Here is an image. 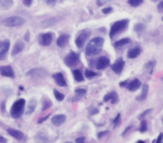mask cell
Listing matches in <instances>:
<instances>
[{
	"label": "cell",
	"mask_w": 163,
	"mask_h": 143,
	"mask_svg": "<svg viewBox=\"0 0 163 143\" xmlns=\"http://www.w3.org/2000/svg\"><path fill=\"white\" fill-rule=\"evenodd\" d=\"M108 65H110V59H108L107 57H101V58L97 61L96 67H97V69H104V68H106Z\"/></svg>",
	"instance_id": "cell-9"
},
{
	"label": "cell",
	"mask_w": 163,
	"mask_h": 143,
	"mask_svg": "<svg viewBox=\"0 0 163 143\" xmlns=\"http://www.w3.org/2000/svg\"><path fill=\"white\" fill-rule=\"evenodd\" d=\"M9 40H5L4 44H2V47H1V50H0V61L5 59L7 56V53H8V49H9Z\"/></svg>",
	"instance_id": "cell-10"
},
{
	"label": "cell",
	"mask_w": 163,
	"mask_h": 143,
	"mask_svg": "<svg viewBox=\"0 0 163 143\" xmlns=\"http://www.w3.org/2000/svg\"><path fill=\"white\" fill-rule=\"evenodd\" d=\"M120 122H121V115H120V114H117V115H116V119L114 120V125L116 127Z\"/></svg>",
	"instance_id": "cell-33"
},
{
	"label": "cell",
	"mask_w": 163,
	"mask_h": 143,
	"mask_svg": "<svg viewBox=\"0 0 163 143\" xmlns=\"http://www.w3.org/2000/svg\"><path fill=\"white\" fill-rule=\"evenodd\" d=\"M111 11H112V8H110V7H108V8H105V9H103V12H104V14H108V12H111Z\"/></svg>",
	"instance_id": "cell-39"
},
{
	"label": "cell",
	"mask_w": 163,
	"mask_h": 143,
	"mask_svg": "<svg viewBox=\"0 0 163 143\" xmlns=\"http://www.w3.org/2000/svg\"><path fill=\"white\" fill-rule=\"evenodd\" d=\"M73 75H74L75 81H77V82H83L84 76H83V73L79 71V69H74V71H73Z\"/></svg>",
	"instance_id": "cell-20"
},
{
	"label": "cell",
	"mask_w": 163,
	"mask_h": 143,
	"mask_svg": "<svg viewBox=\"0 0 163 143\" xmlns=\"http://www.w3.org/2000/svg\"><path fill=\"white\" fill-rule=\"evenodd\" d=\"M12 5V0H0V8L2 9H8Z\"/></svg>",
	"instance_id": "cell-23"
},
{
	"label": "cell",
	"mask_w": 163,
	"mask_h": 143,
	"mask_svg": "<svg viewBox=\"0 0 163 143\" xmlns=\"http://www.w3.org/2000/svg\"><path fill=\"white\" fill-rule=\"evenodd\" d=\"M107 132H104V133H100V134H98V138H102V137H103V135H104V134H106Z\"/></svg>",
	"instance_id": "cell-41"
},
{
	"label": "cell",
	"mask_w": 163,
	"mask_h": 143,
	"mask_svg": "<svg viewBox=\"0 0 163 143\" xmlns=\"http://www.w3.org/2000/svg\"><path fill=\"white\" fill-rule=\"evenodd\" d=\"M140 53H141L140 47H134V48H132V49L129 50L127 57H129V58H135V57H137V56L140 55Z\"/></svg>",
	"instance_id": "cell-19"
},
{
	"label": "cell",
	"mask_w": 163,
	"mask_h": 143,
	"mask_svg": "<svg viewBox=\"0 0 163 143\" xmlns=\"http://www.w3.org/2000/svg\"><path fill=\"white\" fill-rule=\"evenodd\" d=\"M104 101H105V102H108V101H111V103L115 104V103H117V101H118L117 94L115 93V92H111V93L107 94L106 96L104 97Z\"/></svg>",
	"instance_id": "cell-17"
},
{
	"label": "cell",
	"mask_w": 163,
	"mask_h": 143,
	"mask_svg": "<svg viewBox=\"0 0 163 143\" xmlns=\"http://www.w3.org/2000/svg\"><path fill=\"white\" fill-rule=\"evenodd\" d=\"M23 5L27 6V7H29V6L33 4V0H23Z\"/></svg>",
	"instance_id": "cell-36"
},
{
	"label": "cell",
	"mask_w": 163,
	"mask_h": 143,
	"mask_svg": "<svg viewBox=\"0 0 163 143\" xmlns=\"http://www.w3.org/2000/svg\"><path fill=\"white\" fill-rule=\"evenodd\" d=\"M0 74L6 77H15V72L11 66H0Z\"/></svg>",
	"instance_id": "cell-8"
},
{
	"label": "cell",
	"mask_w": 163,
	"mask_h": 143,
	"mask_svg": "<svg viewBox=\"0 0 163 143\" xmlns=\"http://www.w3.org/2000/svg\"><path fill=\"white\" fill-rule=\"evenodd\" d=\"M88 35H90V31L88 30H85V31H82V33L78 35V37L76 38V45L78 48H82L84 46L85 41L88 38Z\"/></svg>",
	"instance_id": "cell-6"
},
{
	"label": "cell",
	"mask_w": 163,
	"mask_h": 143,
	"mask_svg": "<svg viewBox=\"0 0 163 143\" xmlns=\"http://www.w3.org/2000/svg\"><path fill=\"white\" fill-rule=\"evenodd\" d=\"M65 61V64H66L68 67H74L78 64L79 58L75 53H69V54L65 57V61Z\"/></svg>",
	"instance_id": "cell-5"
},
{
	"label": "cell",
	"mask_w": 163,
	"mask_h": 143,
	"mask_svg": "<svg viewBox=\"0 0 163 143\" xmlns=\"http://www.w3.org/2000/svg\"><path fill=\"white\" fill-rule=\"evenodd\" d=\"M23 24H25V19L18 16L9 17V18H6L4 20V25H6L8 27H19Z\"/></svg>",
	"instance_id": "cell-4"
},
{
	"label": "cell",
	"mask_w": 163,
	"mask_h": 143,
	"mask_svg": "<svg viewBox=\"0 0 163 143\" xmlns=\"http://www.w3.org/2000/svg\"><path fill=\"white\" fill-rule=\"evenodd\" d=\"M103 44H104V39L102 37H95L90 40L88 45L86 46V55L88 56H95L97 54H100L102 50V47H103Z\"/></svg>",
	"instance_id": "cell-1"
},
{
	"label": "cell",
	"mask_w": 163,
	"mask_h": 143,
	"mask_svg": "<svg viewBox=\"0 0 163 143\" xmlns=\"http://www.w3.org/2000/svg\"><path fill=\"white\" fill-rule=\"evenodd\" d=\"M35 107H36V101H35V99H31V101H30V103H29L28 110L26 111V114H27V115H29V114H31V113L34 112Z\"/></svg>",
	"instance_id": "cell-24"
},
{
	"label": "cell",
	"mask_w": 163,
	"mask_h": 143,
	"mask_svg": "<svg viewBox=\"0 0 163 143\" xmlns=\"http://www.w3.org/2000/svg\"><path fill=\"white\" fill-rule=\"evenodd\" d=\"M53 77H54V79H55L57 85H59V86H66V81H65L64 75H63L62 73H56V74L53 75Z\"/></svg>",
	"instance_id": "cell-13"
},
{
	"label": "cell",
	"mask_w": 163,
	"mask_h": 143,
	"mask_svg": "<svg viewBox=\"0 0 163 143\" xmlns=\"http://www.w3.org/2000/svg\"><path fill=\"white\" fill-rule=\"evenodd\" d=\"M54 95H55V97H56L58 101H63V99H65V96H64L62 93H59L57 89H55V91H54Z\"/></svg>",
	"instance_id": "cell-28"
},
{
	"label": "cell",
	"mask_w": 163,
	"mask_h": 143,
	"mask_svg": "<svg viewBox=\"0 0 163 143\" xmlns=\"http://www.w3.org/2000/svg\"><path fill=\"white\" fill-rule=\"evenodd\" d=\"M136 143H144V142H143V141H137Z\"/></svg>",
	"instance_id": "cell-44"
},
{
	"label": "cell",
	"mask_w": 163,
	"mask_h": 143,
	"mask_svg": "<svg viewBox=\"0 0 163 143\" xmlns=\"http://www.w3.org/2000/svg\"><path fill=\"white\" fill-rule=\"evenodd\" d=\"M161 143H163V140H162V142H161Z\"/></svg>",
	"instance_id": "cell-47"
},
{
	"label": "cell",
	"mask_w": 163,
	"mask_h": 143,
	"mask_svg": "<svg viewBox=\"0 0 163 143\" xmlns=\"http://www.w3.org/2000/svg\"><path fill=\"white\" fill-rule=\"evenodd\" d=\"M46 119H47V116H45V117H43V119H40V120H39V123H41L43 121H45Z\"/></svg>",
	"instance_id": "cell-42"
},
{
	"label": "cell",
	"mask_w": 163,
	"mask_h": 143,
	"mask_svg": "<svg viewBox=\"0 0 163 143\" xmlns=\"http://www.w3.org/2000/svg\"><path fill=\"white\" fill-rule=\"evenodd\" d=\"M0 143H7V140L2 137H0Z\"/></svg>",
	"instance_id": "cell-40"
},
{
	"label": "cell",
	"mask_w": 163,
	"mask_h": 143,
	"mask_svg": "<svg viewBox=\"0 0 163 143\" xmlns=\"http://www.w3.org/2000/svg\"><path fill=\"white\" fill-rule=\"evenodd\" d=\"M66 143H72V142H66Z\"/></svg>",
	"instance_id": "cell-46"
},
{
	"label": "cell",
	"mask_w": 163,
	"mask_h": 143,
	"mask_svg": "<svg viewBox=\"0 0 163 143\" xmlns=\"http://www.w3.org/2000/svg\"><path fill=\"white\" fill-rule=\"evenodd\" d=\"M131 43V40L129 38H124V39H121V40H118L115 43V47H122L124 45H129Z\"/></svg>",
	"instance_id": "cell-25"
},
{
	"label": "cell",
	"mask_w": 163,
	"mask_h": 143,
	"mask_svg": "<svg viewBox=\"0 0 163 143\" xmlns=\"http://www.w3.org/2000/svg\"><path fill=\"white\" fill-rule=\"evenodd\" d=\"M157 10L160 11V12H163V0L157 5Z\"/></svg>",
	"instance_id": "cell-35"
},
{
	"label": "cell",
	"mask_w": 163,
	"mask_h": 143,
	"mask_svg": "<svg viewBox=\"0 0 163 143\" xmlns=\"http://www.w3.org/2000/svg\"><path fill=\"white\" fill-rule=\"evenodd\" d=\"M51 41H53V34H41L39 36V43L43 46H49L51 44Z\"/></svg>",
	"instance_id": "cell-7"
},
{
	"label": "cell",
	"mask_w": 163,
	"mask_h": 143,
	"mask_svg": "<svg viewBox=\"0 0 163 143\" xmlns=\"http://www.w3.org/2000/svg\"><path fill=\"white\" fill-rule=\"evenodd\" d=\"M153 66H154V61H150V64H149V65H146L145 67H149V68H150V73H151Z\"/></svg>",
	"instance_id": "cell-37"
},
{
	"label": "cell",
	"mask_w": 163,
	"mask_h": 143,
	"mask_svg": "<svg viewBox=\"0 0 163 143\" xmlns=\"http://www.w3.org/2000/svg\"><path fill=\"white\" fill-rule=\"evenodd\" d=\"M163 140V134L161 133V134H159V137H157V139L154 141V143H161Z\"/></svg>",
	"instance_id": "cell-34"
},
{
	"label": "cell",
	"mask_w": 163,
	"mask_h": 143,
	"mask_svg": "<svg viewBox=\"0 0 163 143\" xmlns=\"http://www.w3.org/2000/svg\"><path fill=\"white\" fill-rule=\"evenodd\" d=\"M140 86H141L140 81H139V79H133L132 82L127 84V89L131 91V92H134V91H136Z\"/></svg>",
	"instance_id": "cell-18"
},
{
	"label": "cell",
	"mask_w": 163,
	"mask_h": 143,
	"mask_svg": "<svg viewBox=\"0 0 163 143\" xmlns=\"http://www.w3.org/2000/svg\"><path fill=\"white\" fill-rule=\"evenodd\" d=\"M135 31H142V30H143V29H144V26H143V25H136V26H135Z\"/></svg>",
	"instance_id": "cell-32"
},
{
	"label": "cell",
	"mask_w": 163,
	"mask_h": 143,
	"mask_svg": "<svg viewBox=\"0 0 163 143\" xmlns=\"http://www.w3.org/2000/svg\"><path fill=\"white\" fill-rule=\"evenodd\" d=\"M25 99H18L17 102H15L14 105H12L11 107V111H10V114H11L12 117H15V119H18V117H20L21 114H23V107H25Z\"/></svg>",
	"instance_id": "cell-2"
},
{
	"label": "cell",
	"mask_w": 163,
	"mask_h": 143,
	"mask_svg": "<svg viewBox=\"0 0 163 143\" xmlns=\"http://www.w3.org/2000/svg\"><path fill=\"white\" fill-rule=\"evenodd\" d=\"M143 2V0H129V4L132 7H137Z\"/></svg>",
	"instance_id": "cell-27"
},
{
	"label": "cell",
	"mask_w": 163,
	"mask_h": 143,
	"mask_svg": "<svg viewBox=\"0 0 163 143\" xmlns=\"http://www.w3.org/2000/svg\"><path fill=\"white\" fill-rule=\"evenodd\" d=\"M147 91H149V86L147 85H143V87H142V93H141V95L137 97V99L139 101H143V99H146V96H147Z\"/></svg>",
	"instance_id": "cell-22"
},
{
	"label": "cell",
	"mask_w": 163,
	"mask_h": 143,
	"mask_svg": "<svg viewBox=\"0 0 163 143\" xmlns=\"http://www.w3.org/2000/svg\"><path fill=\"white\" fill-rule=\"evenodd\" d=\"M2 44H4V41H0V48L2 47Z\"/></svg>",
	"instance_id": "cell-43"
},
{
	"label": "cell",
	"mask_w": 163,
	"mask_h": 143,
	"mask_svg": "<svg viewBox=\"0 0 163 143\" xmlns=\"http://www.w3.org/2000/svg\"><path fill=\"white\" fill-rule=\"evenodd\" d=\"M123 68H124V61L123 59H117V61L113 64V66H112V69L115 72L116 74H120L121 72L123 71Z\"/></svg>",
	"instance_id": "cell-12"
},
{
	"label": "cell",
	"mask_w": 163,
	"mask_h": 143,
	"mask_svg": "<svg viewBox=\"0 0 163 143\" xmlns=\"http://www.w3.org/2000/svg\"><path fill=\"white\" fill-rule=\"evenodd\" d=\"M68 40H69V36L68 35H62L57 39V46L61 47V48H64L67 45Z\"/></svg>",
	"instance_id": "cell-14"
},
{
	"label": "cell",
	"mask_w": 163,
	"mask_h": 143,
	"mask_svg": "<svg viewBox=\"0 0 163 143\" xmlns=\"http://www.w3.org/2000/svg\"><path fill=\"white\" fill-rule=\"evenodd\" d=\"M65 121H66V116L64 114H57V115L53 116V119H51V122L54 125H62Z\"/></svg>",
	"instance_id": "cell-11"
},
{
	"label": "cell",
	"mask_w": 163,
	"mask_h": 143,
	"mask_svg": "<svg viewBox=\"0 0 163 143\" xmlns=\"http://www.w3.org/2000/svg\"><path fill=\"white\" fill-rule=\"evenodd\" d=\"M51 106V102L49 101L48 99H44V101H43V110L45 111L47 110V109H49Z\"/></svg>",
	"instance_id": "cell-26"
},
{
	"label": "cell",
	"mask_w": 163,
	"mask_h": 143,
	"mask_svg": "<svg viewBox=\"0 0 163 143\" xmlns=\"http://www.w3.org/2000/svg\"><path fill=\"white\" fill-rule=\"evenodd\" d=\"M129 25V20L127 19H123V20H118V21L114 22L113 26L111 27V31H110V36L114 37L116 34L122 33L125 28Z\"/></svg>",
	"instance_id": "cell-3"
},
{
	"label": "cell",
	"mask_w": 163,
	"mask_h": 143,
	"mask_svg": "<svg viewBox=\"0 0 163 143\" xmlns=\"http://www.w3.org/2000/svg\"><path fill=\"white\" fill-rule=\"evenodd\" d=\"M8 133L11 135L12 138L17 139V140H23L25 139L23 133L18 131V130H15V129H8Z\"/></svg>",
	"instance_id": "cell-15"
},
{
	"label": "cell",
	"mask_w": 163,
	"mask_h": 143,
	"mask_svg": "<svg viewBox=\"0 0 163 143\" xmlns=\"http://www.w3.org/2000/svg\"><path fill=\"white\" fill-rule=\"evenodd\" d=\"M146 129H147V124H146V122L142 121V123H141V127H140V131L141 132H145Z\"/></svg>",
	"instance_id": "cell-30"
},
{
	"label": "cell",
	"mask_w": 163,
	"mask_h": 143,
	"mask_svg": "<svg viewBox=\"0 0 163 143\" xmlns=\"http://www.w3.org/2000/svg\"><path fill=\"white\" fill-rule=\"evenodd\" d=\"M76 94L79 95V96H83V95L86 94V89H84V88H77L76 89Z\"/></svg>",
	"instance_id": "cell-31"
},
{
	"label": "cell",
	"mask_w": 163,
	"mask_h": 143,
	"mask_svg": "<svg viewBox=\"0 0 163 143\" xmlns=\"http://www.w3.org/2000/svg\"><path fill=\"white\" fill-rule=\"evenodd\" d=\"M85 75H86V77H88V78H92V77L96 76V73H94L93 71H90V69H86L85 71Z\"/></svg>",
	"instance_id": "cell-29"
},
{
	"label": "cell",
	"mask_w": 163,
	"mask_h": 143,
	"mask_svg": "<svg viewBox=\"0 0 163 143\" xmlns=\"http://www.w3.org/2000/svg\"><path fill=\"white\" fill-rule=\"evenodd\" d=\"M46 73L44 69H31L27 73L28 76H34V77H45L46 76Z\"/></svg>",
	"instance_id": "cell-16"
},
{
	"label": "cell",
	"mask_w": 163,
	"mask_h": 143,
	"mask_svg": "<svg viewBox=\"0 0 163 143\" xmlns=\"http://www.w3.org/2000/svg\"><path fill=\"white\" fill-rule=\"evenodd\" d=\"M23 49V43H20V41H18V43H16L14 49H12V55L14 56L17 55V54H19Z\"/></svg>",
	"instance_id": "cell-21"
},
{
	"label": "cell",
	"mask_w": 163,
	"mask_h": 143,
	"mask_svg": "<svg viewBox=\"0 0 163 143\" xmlns=\"http://www.w3.org/2000/svg\"><path fill=\"white\" fill-rule=\"evenodd\" d=\"M54 1H55V0H51V2H54Z\"/></svg>",
	"instance_id": "cell-45"
},
{
	"label": "cell",
	"mask_w": 163,
	"mask_h": 143,
	"mask_svg": "<svg viewBox=\"0 0 163 143\" xmlns=\"http://www.w3.org/2000/svg\"><path fill=\"white\" fill-rule=\"evenodd\" d=\"M76 143H85V138H77Z\"/></svg>",
	"instance_id": "cell-38"
}]
</instances>
